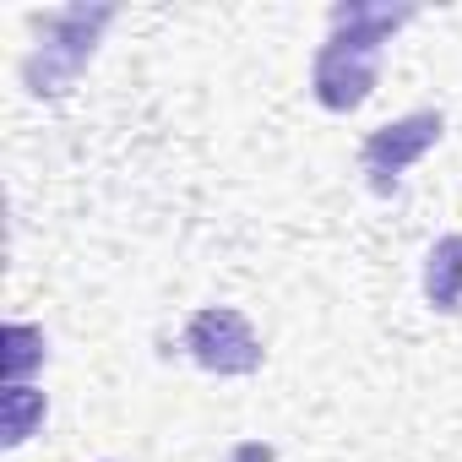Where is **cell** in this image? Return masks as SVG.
I'll use <instances>...</instances> for the list:
<instances>
[{
	"label": "cell",
	"mask_w": 462,
	"mask_h": 462,
	"mask_svg": "<svg viewBox=\"0 0 462 462\" xmlns=\"http://www.w3.org/2000/svg\"><path fill=\"white\" fill-rule=\"evenodd\" d=\"M115 23V6H71V12H50L44 17V50L28 60V88L55 98L77 82V71L93 60L98 33Z\"/></svg>",
	"instance_id": "2"
},
{
	"label": "cell",
	"mask_w": 462,
	"mask_h": 462,
	"mask_svg": "<svg viewBox=\"0 0 462 462\" xmlns=\"http://www.w3.org/2000/svg\"><path fill=\"white\" fill-rule=\"evenodd\" d=\"M440 131H446V115H440V109H413V115H402V120L375 125V131L365 136V147H359V163H365V174L375 180V190H392L397 174H402L408 163H419V158L440 142Z\"/></svg>",
	"instance_id": "4"
},
{
	"label": "cell",
	"mask_w": 462,
	"mask_h": 462,
	"mask_svg": "<svg viewBox=\"0 0 462 462\" xmlns=\"http://www.w3.org/2000/svg\"><path fill=\"white\" fill-rule=\"evenodd\" d=\"M39 359H44V332L28 327V321L6 327V386H23V375H28Z\"/></svg>",
	"instance_id": "7"
},
{
	"label": "cell",
	"mask_w": 462,
	"mask_h": 462,
	"mask_svg": "<svg viewBox=\"0 0 462 462\" xmlns=\"http://www.w3.org/2000/svg\"><path fill=\"white\" fill-rule=\"evenodd\" d=\"M185 354L212 375H256L267 348L235 305H207L185 321Z\"/></svg>",
	"instance_id": "3"
},
{
	"label": "cell",
	"mask_w": 462,
	"mask_h": 462,
	"mask_svg": "<svg viewBox=\"0 0 462 462\" xmlns=\"http://www.w3.org/2000/svg\"><path fill=\"white\" fill-rule=\"evenodd\" d=\"M44 392L33 386H6V397H0V413H6V446H23L33 435V424L44 419Z\"/></svg>",
	"instance_id": "6"
},
{
	"label": "cell",
	"mask_w": 462,
	"mask_h": 462,
	"mask_svg": "<svg viewBox=\"0 0 462 462\" xmlns=\"http://www.w3.org/2000/svg\"><path fill=\"white\" fill-rule=\"evenodd\" d=\"M424 300L440 316L462 310V235H446V240L430 245V256H424Z\"/></svg>",
	"instance_id": "5"
},
{
	"label": "cell",
	"mask_w": 462,
	"mask_h": 462,
	"mask_svg": "<svg viewBox=\"0 0 462 462\" xmlns=\"http://www.w3.org/2000/svg\"><path fill=\"white\" fill-rule=\"evenodd\" d=\"M408 6H365V0H348V6H332V33L316 50V71H310V93L321 109L332 115H354L370 104L375 77H381V55L386 39L408 23Z\"/></svg>",
	"instance_id": "1"
}]
</instances>
